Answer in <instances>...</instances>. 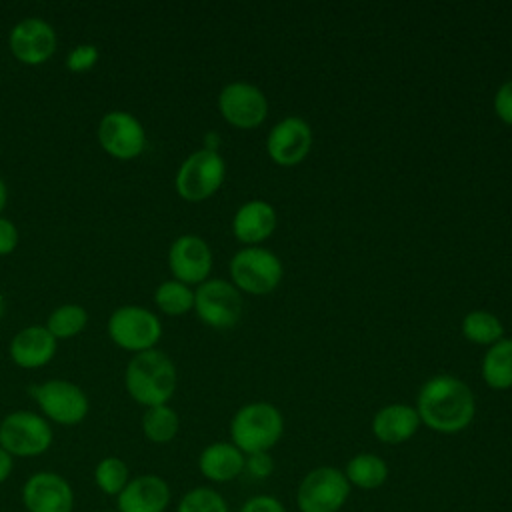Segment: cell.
I'll return each mask as SVG.
<instances>
[{"mask_svg":"<svg viewBox=\"0 0 512 512\" xmlns=\"http://www.w3.org/2000/svg\"><path fill=\"white\" fill-rule=\"evenodd\" d=\"M226 176V162L214 148H200L184 158L174 184L180 198L202 202L218 192Z\"/></svg>","mask_w":512,"mask_h":512,"instance_id":"obj_5","label":"cell"},{"mask_svg":"<svg viewBox=\"0 0 512 512\" xmlns=\"http://www.w3.org/2000/svg\"><path fill=\"white\" fill-rule=\"evenodd\" d=\"M462 336L478 346H492L504 338L502 320L488 310H472L462 318Z\"/></svg>","mask_w":512,"mask_h":512,"instance_id":"obj_24","label":"cell"},{"mask_svg":"<svg viewBox=\"0 0 512 512\" xmlns=\"http://www.w3.org/2000/svg\"><path fill=\"white\" fill-rule=\"evenodd\" d=\"M284 434L282 412L264 400L248 402L236 410L230 420L232 444L246 456L254 452H268Z\"/></svg>","mask_w":512,"mask_h":512,"instance_id":"obj_3","label":"cell"},{"mask_svg":"<svg viewBox=\"0 0 512 512\" xmlns=\"http://www.w3.org/2000/svg\"><path fill=\"white\" fill-rule=\"evenodd\" d=\"M86 322H88V314L82 306L62 304L48 316L46 328L56 340H66V338H72L78 332H82Z\"/></svg>","mask_w":512,"mask_h":512,"instance_id":"obj_28","label":"cell"},{"mask_svg":"<svg viewBox=\"0 0 512 512\" xmlns=\"http://www.w3.org/2000/svg\"><path fill=\"white\" fill-rule=\"evenodd\" d=\"M492 104H494L496 116H498L504 124L512 126V78L506 80V82H502V84L498 86Z\"/></svg>","mask_w":512,"mask_h":512,"instance_id":"obj_32","label":"cell"},{"mask_svg":"<svg viewBox=\"0 0 512 512\" xmlns=\"http://www.w3.org/2000/svg\"><path fill=\"white\" fill-rule=\"evenodd\" d=\"M420 416L414 406L394 402L382 406L372 418V434L384 444H402L420 428Z\"/></svg>","mask_w":512,"mask_h":512,"instance_id":"obj_19","label":"cell"},{"mask_svg":"<svg viewBox=\"0 0 512 512\" xmlns=\"http://www.w3.org/2000/svg\"><path fill=\"white\" fill-rule=\"evenodd\" d=\"M168 266L174 280L188 286L202 284L212 270V250L202 236L182 234L170 244Z\"/></svg>","mask_w":512,"mask_h":512,"instance_id":"obj_15","label":"cell"},{"mask_svg":"<svg viewBox=\"0 0 512 512\" xmlns=\"http://www.w3.org/2000/svg\"><path fill=\"white\" fill-rule=\"evenodd\" d=\"M482 380L492 390L512 388V338H502L488 346L480 364Z\"/></svg>","mask_w":512,"mask_h":512,"instance_id":"obj_22","label":"cell"},{"mask_svg":"<svg viewBox=\"0 0 512 512\" xmlns=\"http://www.w3.org/2000/svg\"><path fill=\"white\" fill-rule=\"evenodd\" d=\"M278 224L276 208L266 200H248L232 216V234L246 246H260L268 240Z\"/></svg>","mask_w":512,"mask_h":512,"instance_id":"obj_18","label":"cell"},{"mask_svg":"<svg viewBox=\"0 0 512 512\" xmlns=\"http://www.w3.org/2000/svg\"><path fill=\"white\" fill-rule=\"evenodd\" d=\"M218 110L230 126L252 130L266 120L268 100L258 86L244 80H234L220 90Z\"/></svg>","mask_w":512,"mask_h":512,"instance_id":"obj_11","label":"cell"},{"mask_svg":"<svg viewBox=\"0 0 512 512\" xmlns=\"http://www.w3.org/2000/svg\"><path fill=\"white\" fill-rule=\"evenodd\" d=\"M240 512H286V508L278 498H274L270 494H258V496L248 498L242 504Z\"/></svg>","mask_w":512,"mask_h":512,"instance_id":"obj_33","label":"cell"},{"mask_svg":"<svg viewBox=\"0 0 512 512\" xmlns=\"http://www.w3.org/2000/svg\"><path fill=\"white\" fill-rule=\"evenodd\" d=\"M26 512H72L74 490L70 482L52 470H40L26 478L20 492Z\"/></svg>","mask_w":512,"mask_h":512,"instance_id":"obj_14","label":"cell"},{"mask_svg":"<svg viewBox=\"0 0 512 512\" xmlns=\"http://www.w3.org/2000/svg\"><path fill=\"white\" fill-rule=\"evenodd\" d=\"M50 422L32 412L16 410L0 422V446L16 458H34L44 454L52 446Z\"/></svg>","mask_w":512,"mask_h":512,"instance_id":"obj_6","label":"cell"},{"mask_svg":"<svg viewBox=\"0 0 512 512\" xmlns=\"http://www.w3.org/2000/svg\"><path fill=\"white\" fill-rule=\"evenodd\" d=\"M18 244V230L12 220L0 216V256L10 254Z\"/></svg>","mask_w":512,"mask_h":512,"instance_id":"obj_34","label":"cell"},{"mask_svg":"<svg viewBox=\"0 0 512 512\" xmlns=\"http://www.w3.org/2000/svg\"><path fill=\"white\" fill-rule=\"evenodd\" d=\"M10 52L22 64L38 66L46 62L56 50V32L42 18H24L20 20L8 36Z\"/></svg>","mask_w":512,"mask_h":512,"instance_id":"obj_16","label":"cell"},{"mask_svg":"<svg viewBox=\"0 0 512 512\" xmlns=\"http://www.w3.org/2000/svg\"><path fill=\"white\" fill-rule=\"evenodd\" d=\"M46 420L62 426H76L88 414V396L80 386L68 380L52 378L30 388Z\"/></svg>","mask_w":512,"mask_h":512,"instance_id":"obj_10","label":"cell"},{"mask_svg":"<svg viewBox=\"0 0 512 512\" xmlns=\"http://www.w3.org/2000/svg\"><path fill=\"white\" fill-rule=\"evenodd\" d=\"M350 484L344 470L336 466H318L310 470L296 488V504L300 512H338L348 496Z\"/></svg>","mask_w":512,"mask_h":512,"instance_id":"obj_7","label":"cell"},{"mask_svg":"<svg viewBox=\"0 0 512 512\" xmlns=\"http://www.w3.org/2000/svg\"><path fill=\"white\" fill-rule=\"evenodd\" d=\"M176 512H230V508L218 490L196 486L178 500Z\"/></svg>","mask_w":512,"mask_h":512,"instance_id":"obj_29","label":"cell"},{"mask_svg":"<svg viewBox=\"0 0 512 512\" xmlns=\"http://www.w3.org/2000/svg\"><path fill=\"white\" fill-rule=\"evenodd\" d=\"M172 500L170 484L158 474H140L130 478L116 496L118 512H166Z\"/></svg>","mask_w":512,"mask_h":512,"instance_id":"obj_17","label":"cell"},{"mask_svg":"<svg viewBox=\"0 0 512 512\" xmlns=\"http://www.w3.org/2000/svg\"><path fill=\"white\" fill-rule=\"evenodd\" d=\"M414 408L426 428L456 434L472 424L476 398L464 380L452 374H436L420 386Z\"/></svg>","mask_w":512,"mask_h":512,"instance_id":"obj_1","label":"cell"},{"mask_svg":"<svg viewBox=\"0 0 512 512\" xmlns=\"http://www.w3.org/2000/svg\"><path fill=\"white\" fill-rule=\"evenodd\" d=\"M12 470H14V456L0 446V484L10 478Z\"/></svg>","mask_w":512,"mask_h":512,"instance_id":"obj_35","label":"cell"},{"mask_svg":"<svg viewBox=\"0 0 512 512\" xmlns=\"http://www.w3.org/2000/svg\"><path fill=\"white\" fill-rule=\"evenodd\" d=\"M344 476L350 486L360 490H376L388 480V464L384 458L372 452H360L346 462Z\"/></svg>","mask_w":512,"mask_h":512,"instance_id":"obj_23","label":"cell"},{"mask_svg":"<svg viewBox=\"0 0 512 512\" xmlns=\"http://www.w3.org/2000/svg\"><path fill=\"white\" fill-rule=\"evenodd\" d=\"M4 314V296L0 294V316Z\"/></svg>","mask_w":512,"mask_h":512,"instance_id":"obj_37","label":"cell"},{"mask_svg":"<svg viewBox=\"0 0 512 512\" xmlns=\"http://www.w3.org/2000/svg\"><path fill=\"white\" fill-rule=\"evenodd\" d=\"M108 512H118V510H108Z\"/></svg>","mask_w":512,"mask_h":512,"instance_id":"obj_38","label":"cell"},{"mask_svg":"<svg viewBox=\"0 0 512 512\" xmlns=\"http://www.w3.org/2000/svg\"><path fill=\"white\" fill-rule=\"evenodd\" d=\"M282 274L280 258L264 246H244L230 258L232 284L252 296L274 292L282 282Z\"/></svg>","mask_w":512,"mask_h":512,"instance_id":"obj_4","label":"cell"},{"mask_svg":"<svg viewBox=\"0 0 512 512\" xmlns=\"http://www.w3.org/2000/svg\"><path fill=\"white\" fill-rule=\"evenodd\" d=\"M130 468L120 456H104L94 468V482L106 496H118L130 482Z\"/></svg>","mask_w":512,"mask_h":512,"instance_id":"obj_27","label":"cell"},{"mask_svg":"<svg viewBox=\"0 0 512 512\" xmlns=\"http://www.w3.org/2000/svg\"><path fill=\"white\" fill-rule=\"evenodd\" d=\"M98 62V48L94 44H78L70 50L66 66L72 72H86Z\"/></svg>","mask_w":512,"mask_h":512,"instance_id":"obj_30","label":"cell"},{"mask_svg":"<svg viewBox=\"0 0 512 512\" xmlns=\"http://www.w3.org/2000/svg\"><path fill=\"white\" fill-rule=\"evenodd\" d=\"M180 430V418L168 404L150 406L142 416V432L154 444H168Z\"/></svg>","mask_w":512,"mask_h":512,"instance_id":"obj_25","label":"cell"},{"mask_svg":"<svg viewBox=\"0 0 512 512\" xmlns=\"http://www.w3.org/2000/svg\"><path fill=\"white\" fill-rule=\"evenodd\" d=\"M154 304L168 316H182L194 310V290L174 278L166 280L156 288Z\"/></svg>","mask_w":512,"mask_h":512,"instance_id":"obj_26","label":"cell"},{"mask_svg":"<svg viewBox=\"0 0 512 512\" xmlns=\"http://www.w3.org/2000/svg\"><path fill=\"white\" fill-rule=\"evenodd\" d=\"M108 336L130 352L152 350L162 336V324L154 312L142 306H120L108 318Z\"/></svg>","mask_w":512,"mask_h":512,"instance_id":"obj_9","label":"cell"},{"mask_svg":"<svg viewBox=\"0 0 512 512\" xmlns=\"http://www.w3.org/2000/svg\"><path fill=\"white\" fill-rule=\"evenodd\" d=\"M314 134L310 124L300 116H286L278 120L266 136L268 158L284 168L296 166L312 150Z\"/></svg>","mask_w":512,"mask_h":512,"instance_id":"obj_12","label":"cell"},{"mask_svg":"<svg viewBox=\"0 0 512 512\" xmlns=\"http://www.w3.org/2000/svg\"><path fill=\"white\" fill-rule=\"evenodd\" d=\"M246 454L232 442H212L198 456L200 474L216 484L230 482L244 472Z\"/></svg>","mask_w":512,"mask_h":512,"instance_id":"obj_21","label":"cell"},{"mask_svg":"<svg viewBox=\"0 0 512 512\" xmlns=\"http://www.w3.org/2000/svg\"><path fill=\"white\" fill-rule=\"evenodd\" d=\"M194 312L210 328H232L242 316V294L228 280H204L194 290Z\"/></svg>","mask_w":512,"mask_h":512,"instance_id":"obj_8","label":"cell"},{"mask_svg":"<svg viewBox=\"0 0 512 512\" xmlns=\"http://www.w3.org/2000/svg\"><path fill=\"white\" fill-rule=\"evenodd\" d=\"M124 384L132 400L150 408L168 404L176 392L178 374L174 362L160 350H144L130 358Z\"/></svg>","mask_w":512,"mask_h":512,"instance_id":"obj_2","label":"cell"},{"mask_svg":"<svg viewBox=\"0 0 512 512\" xmlns=\"http://www.w3.org/2000/svg\"><path fill=\"white\" fill-rule=\"evenodd\" d=\"M56 354V338L46 326H28L10 342V358L20 368H40Z\"/></svg>","mask_w":512,"mask_h":512,"instance_id":"obj_20","label":"cell"},{"mask_svg":"<svg viewBox=\"0 0 512 512\" xmlns=\"http://www.w3.org/2000/svg\"><path fill=\"white\" fill-rule=\"evenodd\" d=\"M6 200H8V190H6L4 180L0 178V212H2V208L6 206Z\"/></svg>","mask_w":512,"mask_h":512,"instance_id":"obj_36","label":"cell"},{"mask_svg":"<svg viewBox=\"0 0 512 512\" xmlns=\"http://www.w3.org/2000/svg\"><path fill=\"white\" fill-rule=\"evenodd\" d=\"M100 146L118 160H132L142 154L146 146L144 126L136 116L124 110H112L102 116L98 124Z\"/></svg>","mask_w":512,"mask_h":512,"instance_id":"obj_13","label":"cell"},{"mask_svg":"<svg viewBox=\"0 0 512 512\" xmlns=\"http://www.w3.org/2000/svg\"><path fill=\"white\" fill-rule=\"evenodd\" d=\"M244 472H248L252 478L264 480L274 472V458L268 452H254L246 456Z\"/></svg>","mask_w":512,"mask_h":512,"instance_id":"obj_31","label":"cell"}]
</instances>
